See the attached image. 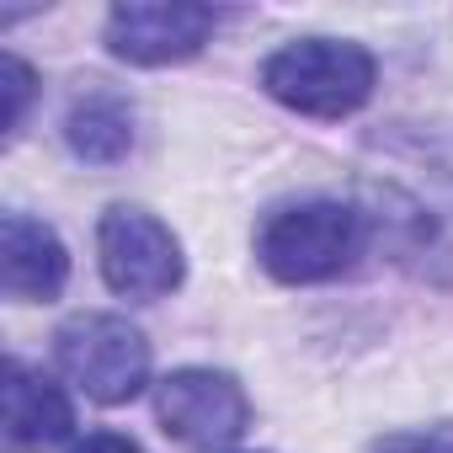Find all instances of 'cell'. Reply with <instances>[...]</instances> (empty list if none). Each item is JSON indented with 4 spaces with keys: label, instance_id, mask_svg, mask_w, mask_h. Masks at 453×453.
<instances>
[{
    "label": "cell",
    "instance_id": "1",
    "mask_svg": "<svg viewBox=\"0 0 453 453\" xmlns=\"http://www.w3.org/2000/svg\"><path fill=\"white\" fill-rule=\"evenodd\" d=\"M363 251H368V213L352 203H336V197L288 203V208L267 213L257 230V262L288 288L331 283V278L352 273Z\"/></svg>",
    "mask_w": 453,
    "mask_h": 453
},
{
    "label": "cell",
    "instance_id": "2",
    "mask_svg": "<svg viewBox=\"0 0 453 453\" xmlns=\"http://www.w3.org/2000/svg\"><path fill=\"white\" fill-rule=\"evenodd\" d=\"M379 86V59L352 38H294L262 65V91L299 118H352Z\"/></svg>",
    "mask_w": 453,
    "mask_h": 453
},
{
    "label": "cell",
    "instance_id": "3",
    "mask_svg": "<svg viewBox=\"0 0 453 453\" xmlns=\"http://www.w3.org/2000/svg\"><path fill=\"white\" fill-rule=\"evenodd\" d=\"M54 363L59 373L86 389L96 405H123L150 384V342L123 315H75L54 331Z\"/></svg>",
    "mask_w": 453,
    "mask_h": 453
},
{
    "label": "cell",
    "instance_id": "4",
    "mask_svg": "<svg viewBox=\"0 0 453 453\" xmlns=\"http://www.w3.org/2000/svg\"><path fill=\"white\" fill-rule=\"evenodd\" d=\"M96 262H102L107 288L118 299H134V304L165 299L187 278V257H181V241L171 235V224H160L155 213L128 208V203L102 213V224H96Z\"/></svg>",
    "mask_w": 453,
    "mask_h": 453
},
{
    "label": "cell",
    "instance_id": "5",
    "mask_svg": "<svg viewBox=\"0 0 453 453\" xmlns=\"http://www.w3.org/2000/svg\"><path fill=\"white\" fill-rule=\"evenodd\" d=\"M155 421L181 448H230L251 426V400L224 368H176L155 384Z\"/></svg>",
    "mask_w": 453,
    "mask_h": 453
},
{
    "label": "cell",
    "instance_id": "6",
    "mask_svg": "<svg viewBox=\"0 0 453 453\" xmlns=\"http://www.w3.org/2000/svg\"><path fill=\"white\" fill-rule=\"evenodd\" d=\"M219 12L213 6H187V0H128L107 12V49L128 65H181L203 54L213 38Z\"/></svg>",
    "mask_w": 453,
    "mask_h": 453
},
{
    "label": "cell",
    "instance_id": "7",
    "mask_svg": "<svg viewBox=\"0 0 453 453\" xmlns=\"http://www.w3.org/2000/svg\"><path fill=\"white\" fill-rule=\"evenodd\" d=\"M0 379H6L0 384V437H6V453H43L75 432V405L43 368H27L12 357Z\"/></svg>",
    "mask_w": 453,
    "mask_h": 453
},
{
    "label": "cell",
    "instance_id": "8",
    "mask_svg": "<svg viewBox=\"0 0 453 453\" xmlns=\"http://www.w3.org/2000/svg\"><path fill=\"white\" fill-rule=\"evenodd\" d=\"M70 283V251L59 241L54 224L6 213L0 224V288L17 304H49Z\"/></svg>",
    "mask_w": 453,
    "mask_h": 453
},
{
    "label": "cell",
    "instance_id": "9",
    "mask_svg": "<svg viewBox=\"0 0 453 453\" xmlns=\"http://www.w3.org/2000/svg\"><path fill=\"white\" fill-rule=\"evenodd\" d=\"M65 144L86 165H118L134 150V107H128V96H118L107 86H91L86 96H75L70 112H65Z\"/></svg>",
    "mask_w": 453,
    "mask_h": 453
},
{
    "label": "cell",
    "instance_id": "10",
    "mask_svg": "<svg viewBox=\"0 0 453 453\" xmlns=\"http://www.w3.org/2000/svg\"><path fill=\"white\" fill-rule=\"evenodd\" d=\"M0 81H6V96H12V112H6V134H17L22 128V118H27V102H33V70L17 59V54H6L0 59Z\"/></svg>",
    "mask_w": 453,
    "mask_h": 453
},
{
    "label": "cell",
    "instance_id": "11",
    "mask_svg": "<svg viewBox=\"0 0 453 453\" xmlns=\"http://www.w3.org/2000/svg\"><path fill=\"white\" fill-rule=\"evenodd\" d=\"M70 453H144L134 437H123V432H86Z\"/></svg>",
    "mask_w": 453,
    "mask_h": 453
},
{
    "label": "cell",
    "instance_id": "12",
    "mask_svg": "<svg viewBox=\"0 0 453 453\" xmlns=\"http://www.w3.org/2000/svg\"><path fill=\"white\" fill-rule=\"evenodd\" d=\"M379 453H453V448H442V442H416V437H400V442H389V448H379Z\"/></svg>",
    "mask_w": 453,
    "mask_h": 453
}]
</instances>
